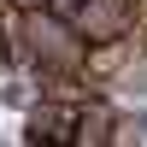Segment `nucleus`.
I'll return each mask as SVG.
<instances>
[{"label":"nucleus","mask_w":147,"mask_h":147,"mask_svg":"<svg viewBox=\"0 0 147 147\" xmlns=\"http://www.w3.org/2000/svg\"><path fill=\"white\" fill-rule=\"evenodd\" d=\"M18 47H24V12L12 0H0V71H12Z\"/></svg>","instance_id":"423d86ee"},{"label":"nucleus","mask_w":147,"mask_h":147,"mask_svg":"<svg viewBox=\"0 0 147 147\" xmlns=\"http://www.w3.org/2000/svg\"><path fill=\"white\" fill-rule=\"evenodd\" d=\"M77 118H82V100H53V94H41V100L30 106V118H24V136L41 141V147H71L77 141Z\"/></svg>","instance_id":"7ed1b4c3"},{"label":"nucleus","mask_w":147,"mask_h":147,"mask_svg":"<svg viewBox=\"0 0 147 147\" xmlns=\"http://www.w3.org/2000/svg\"><path fill=\"white\" fill-rule=\"evenodd\" d=\"M18 59L41 71V82L82 77L88 41H82V35H77V24H71V18H59V12H30V18H24V47H18Z\"/></svg>","instance_id":"f257e3e1"},{"label":"nucleus","mask_w":147,"mask_h":147,"mask_svg":"<svg viewBox=\"0 0 147 147\" xmlns=\"http://www.w3.org/2000/svg\"><path fill=\"white\" fill-rule=\"evenodd\" d=\"M12 6H18L24 18H30V12H47V6H53V0H12Z\"/></svg>","instance_id":"1a4fd4ad"},{"label":"nucleus","mask_w":147,"mask_h":147,"mask_svg":"<svg viewBox=\"0 0 147 147\" xmlns=\"http://www.w3.org/2000/svg\"><path fill=\"white\" fill-rule=\"evenodd\" d=\"M0 147H6V141H0Z\"/></svg>","instance_id":"9b49d317"},{"label":"nucleus","mask_w":147,"mask_h":147,"mask_svg":"<svg viewBox=\"0 0 147 147\" xmlns=\"http://www.w3.org/2000/svg\"><path fill=\"white\" fill-rule=\"evenodd\" d=\"M71 24H77V35H82L88 47L129 41V30H136V0H88Z\"/></svg>","instance_id":"f03ea898"},{"label":"nucleus","mask_w":147,"mask_h":147,"mask_svg":"<svg viewBox=\"0 0 147 147\" xmlns=\"http://www.w3.org/2000/svg\"><path fill=\"white\" fill-rule=\"evenodd\" d=\"M136 41L147 47V0H136Z\"/></svg>","instance_id":"6e6552de"},{"label":"nucleus","mask_w":147,"mask_h":147,"mask_svg":"<svg viewBox=\"0 0 147 147\" xmlns=\"http://www.w3.org/2000/svg\"><path fill=\"white\" fill-rule=\"evenodd\" d=\"M118 71H124V41L88 47V59H82V82H112Z\"/></svg>","instance_id":"39448f33"},{"label":"nucleus","mask_w":147,"mask_h":147,"mask_svg":"<svg viewBox=\"0 0 147 147\" xmlns=\"http://www.w3.org/2000/svg\"><path fill=\"white\" fill-rule=\"evenodd\" d=\"M30 147H41V141H30Z\"/></svg>","instance_id":"9d476101"},{"label":"nucleus","mask_w":147,"mask_h":147,"mask_svg":"<svg viewBox=\"0 0 147 147\" xmlns=\"http://www.w3.org/2000/svg\"><path fill=\"white\" fill-rule=\"evenodd\" d=\"M82 6H88V0H53V6H47V12H59V18H77Z\"/></svg>","instance_id":"0eeeda50"},{"label":"nucleus","mask_w":147,"mask_h":147,"mask_svg":"<svg viewBox=\"0 0 147 147\" xmlns=\"http://www.w3.org/2000/svg\"><path fill=\"white\" fill-rule=\"evenodd\" d=\"M71 147H118V112L106 100H82V118H77V141Z\"/></svg>","instance_id":"20e7f679"}]
</instances>
